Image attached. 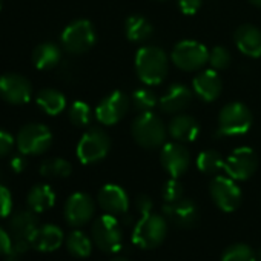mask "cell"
Returning a JSON list of instances; mask_svg holds the SVG:
<instances>
[{"mask_svg":"<svg viewBox=\"0 0 261 261\" xmlns=\"http://www.w3.org/2000/svg\"><path fill=\"white\" fill-rule=\"evenodd\" d=\"M136 71L145 85H160L169 71V60L166 53L159 46L140 48L136 56Z\"/></svg>","mask_w":261,"mask_h":261,"instance_id":"1","label":"cell"},{"mask_svg":"<svg viewBox=\"0 0 261 261\" xmlns=\"http://www.w3.org/2000/svg\"><path fill=\"white\" fill-rule=\"evenodd\" d=\"M130 134L139 146L145 149H157L165 143L166 139V127L162 118L151 112H140L130 126Z\"/></svg>","mask_w":261,"mask_h":261,"instance_id":"2","label":"cell"},{"mask_svg":"<svg viewBox=\"0 0 261 261\" xmlns=\"http://www.w3.org/2000/svg\"><path fill=\"white\" fill-rule=\"evenodd\" d=\"M168 235V221L166 217L159 214H146L137 221L133 230L134 244L142 249H155L159 247Z\"/></svg>","mask_w":261,"mask_h":261,"instance_id":"3","label":"cell"},{"mask_svg":"<svg viewBox=\"0 0 261 261\" xmlns=\"http://www.w3.org/2000/svg\"><path fill=\"white\" fill-rule=\"evenodd\" d=\"M91 237L94 244L106 253H117L123 247V230L115 215L105 214L95 218Z\"/></svg>","mask_w":261,"mask_h":261,"instance_id":"4","label":"cell"},{"mask_svg":"<svg viewBox=\"0 0 261 261\" xmlns=\"http://www.w3.org/2000/svg\"><path fill=\"white\" fill-rule=\"evenodd\" d=\"M252 126L250 109L240 103L232 101L221 108L218 114V134L220 136H243Z\"/></svg>","mask_w":261,"mask_h":261,"instance_id":"5","label":"cell"},{"mask_svg":"<svg viewBox=\"0 0 261 261\" xmlns=\"http://www.w3.org/2000/svg\"><path fill=\"white\" fill-rule=\"evenodd\" d=\"M16 145L23 155H42L53 145V133L42 123H30L19 130Z\"/></svg>","mask_w":261,"mask_h":261,"instance_id":"6","label":"cell"},{"mask_svg":"<svg viewBox=\"0 0 261 261\" xmlns=\"http://www.w3.org/2000/svg\"><path fill=\"white\" fill-rule=\"evenodd\" d=\"M111 149L109 136L100 127H91L83 134L77 145V157L83 165L101 162Z\"/></svg>","mask_w":261,"mask_h":261,"instance_id":"7","label":"cell"},{"mask_svg":"<svg viewBox=\"0 0 261 261\" xmlns=\"http://www.w3.org/2000/svg\"><path fill=\"white\" fill-rule=\"evenodd\" d=\"M94 43L95 30L89 20H75L62 33V45L69 54H85L94 46Z\"/></svg>","mask_w":261,"mask_h":261,"instance_id":"8","label":"cell"},{"mask_svg":"<svg viewBox=\"0 0 261 261\" xmlns=\"http://www.w3.org/2000/svg\"><path fill=\"white\" fill-rule=\"evenodd\" d=\"M172 62L181 71H198L209 63V51L204 45L194 40H183L174 46Z\"/></svg>","mask_w":261,"mask_h":261,"instance_id":"9","label":"cell"},{"mask_svg":"<svg viewBox=\"0 0 261 261\" xmlns=\"http://www.w3.org/2000/svg\"><path fill=\"white\" fill-rule=\"evenodd\" d=\"M214 204L223 212H233L241 204V189L230 177H215L209 186Z\"/></svg>","mask_w":261,"mask_h":261,"instance_id":"10","label":"cell"},{"mask_svg":"<svg viewBox=\"0 0 261 261\" xmlns=\"http://www.w3.org/2000/svg\"><path fill=\"white\" fill-rule=\"evenodd\" d=\"M33 85L20 74L8 72L0 75V98L10 105H25L31 100Z\"/></svg>","mask_w":261,"mask_h":261,"instance_id":"11","label":"cell"},{"mask_svg":"<svg viewBox=\"0 0 261 261\" xmlns=\"http://www.w3.org/2000/svg\"><path fill=\"white\" fill-rule=\"evenodd\" d=\"M258 168V157L250 148H237L226 160H224V171L227 177L244 181L250 178Z\"/></svg>","mask_w":261,"mask_h":261,"instance_id":"12","label":"cell"},{"mask_svg":"<svg viewBox=\"0 0 261 261\" xmlns=\"http://www.w3.org/2000/svg\"><path fill=\"white\" fill-rule=\"evenodd\" d=\"M129 106L130 98L121 91H114L100 101L95 109V117L101 124L112 126L127 114Z\"/></svg>","mask_w":261,"mask_h":261,"instance_id":"13","label":"cell"},{"mask_svg":"<svg viewBox=\"0 0 261 261\" xmlns=\"http://www.w3.org/2000/svg\"><path fill=\"white\" fill-rule=\"evenodd\" d=\"M95 212V204L94 200L85 194V192H75L72 194L66 203H65V220L69 226L72 227H82L85 226Z\"/></svg>","mask_w":261,"mask_h":261,"instance_id":"14","label":"cell"},{"mask_svg":"<svg viewBox=\"0 0 261 261\" xmlns=\"http://www.w3.org/2000/svg\"><path fill=\"white\" fill-rule=\"evenodd\" d=\"M162 166L165 168V171L172 177V178H178L181 177L191 165V155L188 152V149L183 146V143H166L162 149Z\"/></svg>","mask_w":261,"mask_h":261,"instance_id":"15","label":"cell"},{"mask_svg":"<svg viewBox=\"0 0 261 261\" xmlns=\"http://www.w3.org/2000/svg\"><path fill=\"white\" fill-rule=\"evenodd\" d=\"M165 217L180 229H191L198 221V207L189 198H181L174 203H165Z\"/></svg>","mask_w":261,"mask_h":261,"instance_id":"16","label":"cell"},{"mask_svg":"<svg viewBox=\"0 0 261 261\" xmlns=\"http://www.w3.org/2000/svg\"><path fill=\"white\" fill-rule=\"evenodd\" d=\"M98 204L100 207L111 215H123L127 212L129 207V198L123 188L118 185H105L98 191Z\"/></svg>","mask_w":261,"mask_h":261,"instance_id":"17","label":"cell"},{"mask_svg":"<svg viewBox=\"0 0 261 261\" xmlns=\"http://www.w3.org/2000/svg\"><path fill=\"white\" fill-rule=\"evenodd\" d=\"M168 133L178 143H191L197 139L200 126L194 117L188 114H175L168 124Z\"/></svg>","mask_w":261,"mask_h":261,"instance_id":"18","label":"cell"},{"mask_svg":"<svg viewBox=\"0 0 261 261\" xmlns=\"http://www.w3.org/2000/svg\"><path fill=\"white\" fill-rule=\"evenodd\" d=\"M191 101H192V91L181 83H175L169 86L166 94L162 95V98L159 100L160 108L168 114H180L191 105Z\"/></svg>","mask_w":261,"mask_h":261,"instance_id":"19","label":"cell"},{"mask_svg":"<svg viewBox=\"0 0 261 261\" xmlns=\"http://www.w3.org/2000/svg\"><path fill=\"white\" fill-rule=\"evenodd\" d=\"M223 83L215 69H207L194 79V91L203 101H214L220 97Z\"/></svg>","mask_w":261,"mask_h":261,"instance_id":"20","label":"cell"},{"mask_svg":"<svg viewBox=\"0 0 261 261\" xmlns=\"http://www.w3.org/2000/svg\"><path fill=\"white\" fill-rule=\"evenodd\" d=\"M235 45L247 57H261V31L252 25H241L235 31Z\"/></svg>","mask_w":261,"mask_h":261,"instance_id":"21","label":"cell"},{"mask_svg":"<svg viewBox=\"0 0 261 261\" xmlns=\"http://www.w3.org/2000/svg\"><path fill=\"white\" fill-rule=\"evenodd\" d=\"M37 229H39V220L36 217V212H33L31 209L20 211L14 214L10 220V233L14 240L31 241Z\"/></svg>","mask_w":261,"mask_h":261,"instance_id":"22","label":"cell"},{"mask_svg":"<svg viewBox=\"0 0 261 261\" xmlns=\"http://www.w3.org/2000/svg\"><path fill=\"white\" fill-rule=\"evenodd\" d=\"M63 243V232L56 224L39 226L31 238V246L40 252H53L59 249Z\"/></svg>","mask_w":261,"mask_h":261,"instance_id":"23","label":"cell"},{"mask_svg":"<svg viewBox=\"0 0 261 261\" xmlns=\"http://www.w3.org/2000/svg\"><path fill=\"white\" fill-rule=\"evenodd\" d=\"M56 203V192L49 185H36L30 189L28 197H27V204L28 207L36 212H45L51 209Z\"/></svg>","mask_w":261,"mask_h":261,"instance_id":"24","label":"cell"},{"mask_svg":"<svg viewBox=\"0 0 261 261\" xmlns=\"http://www.w3.org/2000/svg\"><path fill=\"white\" fill-rule=\"evenodd\" d=\"M62 51L57 45L51 42L40 43L33 53V63L40 71H48L56 68L60 63Z\"/></svg>","mask_w":261,"mask_h":261,"instance_id":"25","label":"cell"},{"mask_svg":"<svg viewBox=\"0 0 261 261\" xmlns=\"http://www.w3.org/2000/svg\"><path fill=\"white\" fill-rule=\"evenodd\" d=\"M37 106L46 112L48 115H59L60 112H63V109L66 108V98L65 95L54 89V88H45L37 94Z\"/></svg>","mask_w":261,"mask_h":261,"instance_id":"26","label":"cell"},{"mask_svg":"<svg viewBox=\"0 0 261 261\" xmlns=\"http://www.w3.org/2000/svg\"><path fill=\"white\" fill-rule=\"evenodd\" d=\"M124 33L130 42L140 43L152 36V25L142 16H130L124 23Z\"/></svg>","mask_w":261,"mask_h":261,"instance_id":"27","label":"cell"},{"mask_svg":"<svg viewBox=\"0 0 261 261\" xmlns=\"http://www.w3.org/2000/svg\"><path fill=\"white\" fill-rule=\"evenodd\" d=\"M65 243H66V249L69 250L71 255H74L77 258H86L92 252V243L94 241L85 232L75 229L68 235Z\"/></svg>","mask_w":261,"mask_h":261,"instance_id":"28","label":"cell"},{"mask_svg":"<svg viewBox=\"0 0 261 261\" xmlns=\"http://www.w3.org/2000/svg\"><path fill=\"white\" fill-rule=\"evenodd\" d=\"M72 172V166L65 159H48L40 165V174L48 178H66Z\"/></svg>","mask_w":261,"mask_h":261,"instance_id":"29","label":"cell"},{"mask_svg":"<svg viewBox=\"0 0 261 261\" xmlns=\"http://www.w3.org/2000/svg\"><path fill=\"white\" fill-rule=\"evenodd\" d=\"M197 168L207 175L218 174L221 169H224V160L217 151L206 149L200 152V155L197 157Z\"/></svg>","mask_w":261,"mask_h":261,"instance_id":"30","label":"cell"},{"mask_svg":"<svg viewBox=\"0 0 261 261\" xmlns=\"http://www.w3.org/2000/svg\"><path fill=\"white\" fill-rule=\"evenodd\" d=\"M221 261H256V253L250 246L244 243H235L223 252Z\"/></svg>","mask_w":261,"mask_h":261,"instance_id":"31","label":"cell"},{"mask_svg":"<svg viewBox=\"0 0 261 261\" xmlns=\"http://www.w3.org/2000/svg\"><path fill=\"white\" fill-rule=\"evenodd\" d=\"M130 103H133V106L137 111L146 112V111H152V108L159 103V97L155 95V92L152 89L142 88L133 94V97H130Z\"/></svg>","mask_w":261,"mask_h":261,"instance_id":"32","label":"cell"},{"mask_svg":"<svg viewBox=\"0 0 261 261\" xmlns=\"http://www.w3.org/2000/svg\"><path fill=\"white\" fill-rule=\"evenodd\" d=\"M69 120L77 127H85L91 123V108L82 100H77L69 108Z\"/></svg>","mask_w":261,"mask_h":261,"instance_id":"33","label":"cell"},{"mask_svg":"<svg viewBox=\"0 0 261 261\" xmlns=\"http://www.w3.org/2000/svg\"><path fill=\"white\" fill-rule=\"evenodd\" d=\"M230 62H232L230 53L223 46H215L209 53V63H211L212 69H215V71H223V69L229 68Z\"/></svg>","mask_w":261,"mask_h":261,"instance_id":"34","label":"cell"},{"mask_svg":"<svg viewBox=\"0 0 261 261\" xmlns=\"http://www.w3.org/2000/svg\"><path fill=\"white\" fill-rule=\"evenodd\" d=\"M162 195L165 203H174L183 198V185L178 181V178H172L168 180L162 189Z\"/></svg>","mask_w":261,"mask_h":261,"instance_id":"35","label":"cell"},{"mask_svg":"<svg viewBox=\"0 0 261 261\" xmlns=\"http://www.w3.org/2000/svg\"><path fill=\"white\" fill-rule=\"evenodd\" d=\"M30 247H33L31 246V241H27V240H14L11 250L5 255V259L7 261H23V256H25V253L28 252Z\"/></svg>","mask_w":261,"mask_h":261,"instance_id":"36","label":"cell"},{"mask_svg":"<svg viewBox=\"0 0 261 261\" xmlns=\"http://www.w3.org/2000/svg\"><path fill=\"white\" fill-rule=\"evenodd\" d=\"M13 209V197L8 188L0 185V218H5L11 214Z\"/></svg>","mask_w":261,"mask_h":261,"instance_id":"37","label":"cell"},{"mask_svg":"<svg viewBox=\"0 0 261 261\" xmlns=\"http://www.w3.org/2000/svg\"><path fill=\"white\" fill-rule=\"evenodd\" d=\"M14 145H16L14 137L10 133H7V130L0 129V159L8 157L14 149Z\"/></svg>","mask_w":261,"mask_h":261,"instance_id":"38","label":"cell"},{"mask_svg":"<svg viewBox=\"0 0 261 261\" xmlns=\"http://www.w3.org/2000/svg\"><path fill=\"white\" fill-rule=\"evenodd\" d=\"M201 2L203 0H178V8L183 14L194 16L200 10Z\"/></svg>","mask_w":261,"mask_h":261,"instance_id":"39","label":"cell"},{"mask_svg":"<svg viewBox=\"0 0 261 261\" xmlns=\"http://www.w3.org/2000/svg\"><path fill=\"white\" fill-rule=\"evenodd\" d=\"M136 207L139 209V212H140L142 215L151 214V211H152V200H151L148 195L142 194V195H139V197L136 198Z\"/></svg>","mask_w":261,"mask_h":261,"instance_id":"40","label":"cell"},{"mask_svg":"<svg viewBox=\"0 0 261 261\" xmlns=\"http://www.w3.org/2000/svg\"><path fill=\"white\" fill-rule=\"evenodd\" d=\"M13 247L11 233H8L5 229L0 227V255H7Z\"/></svg>","mask_w":261,"mask_h":261,"instance_id":"41","label":"cell"},{"mask_svg":"<svg viewBox=\"0 0 261 261\" xmlns=\"http://www.w3.org/2000/svg\"><path fill=\"white\" fill-rule=\"evenodd\" d=\"M22 155H23V154H22ZM22 155L13 157V159H11V162H10V166H11V169H13L16 174L23 172V171H25V168H27V160H25V157H22Z\"/></svg>","mask_w":261,"mask_h":261,"instance_id":"42","label":"cell"},{"mask_svg":"<svg viewBox=\"0 0 261 261\" xmlns=\"http://www.w3.org/2000/svg\"><path fill=\"white\" fill-rule=\"evenodd\" d=\"M111 261H129V259L126 256H114Z\"/></svg>","mask_w":261,"mask_h":261,"instance_id":"43","label":"cell"},{"mask_svg":"<svg viewBox=\"0 0 261 261\" xmlns=\"http://www.w3.org/2000/svg\"><path fill=\"white\" fill-rule=\"evenodd\" d=\"M249 2H250L252 5H255V7L261 8V0H249Z\"/></svg>","mask_w":261,"mask_h":261,"instance_id":"44","label":"cell"},{"mask_svg":"<svg viewBox=\"0 0 261 261\" xmlns=\"http://www.w3.org/2000/svg\"><path fill=\"white\" fill-rule=\"evenodd\" d=\"M0 8H2V0H0Z\"/></svg>","mask_w":261,"mask_h":261,"instance_id":"45","label":"cell"},{"mask_svg":"<svg viewBox=\"0 0 261 261\" xmlns=\"http://www.w3.org/2000/svg\"><path fill=\"white\" fill-rule=\"evenodd\" d=\"M259 261H261V252H259Z\"/></svg>","mask_w":261,"mask_h":261,"instance_id":"46","label":"cell"}]
</instances>
